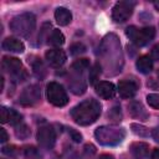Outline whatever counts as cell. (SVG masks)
Segmentation results:
<instances>
[{
	"label": "cell",
	"mask_w": 159,
	"mask_h": 159,
	"mask_svg": "<svg viewBox=\"0 0 159 159\" xmlns=\"http://www.w3.org/2000/svg\"><path fill=\"white\" fill-rule=\"evenodd\" d=\"M101 111L102 107L99 102L91 98L75 106L71 109V117L73 122L80 125H89L98 119Z\"/></svg>",
	"instance_id": "cell-1"
},
{
	"label": "cell",
	"mask_w": 159,
	"mask_h": 159,
	"mask_svg": "<svg viewBox=\"0 0 159 159\" xmlns=\"http://www.w3.org/2000/svg\"><path fill=\"white\" fill-rule=\"evenodd\" d=\"M94 137L99 144L112 147L123 142L125 130L124 128L117 125H102L94 130Z\"/></svg>",
	"instance_id": "cell-2"
},
{
	"label": "cell",
	"mask_w": 159,
	"mask_h": 159,
	"mask_svg": "<svg viewBox=\"0 0 159 159\" xmlns=\"http://www.w3.org/2000/svg\"><path fill=\"white\" fill-rule=\"evenodd\" d=\"M89 66V61L87 58L77 60L71 66V78L68 81V86L75 94H82L86 91V82L83 80V73Z\"/></svg>",
	"instance_id": "cell-3"
},
{
	"label": "cell",
	"mask_w": 159,
	"mask_h": 159,
	"mask_svg": "<svg viewBox=\"0 0 159 159\" xmlns=\"http://www.w3.org/2000/svg\"><path fill=\"white\" fill-rule=\"evenodd\" d=\"M35 27L36 17L30 12L20 14L15 16L10 22V30L20 37H29L34 32Z\"/></svg>",
	"instance_id": "cell-4"
},
{
	"label": "cell",
	"mask_w": 159,
	"mask_h": 159,
	"mask_svg": "<svg viewBox=\"0 0 159 159\" xmlns=\"http://www.w3.org/2000/svg\"><path fill=\"white\" fill-rule=\"evenodd\" d=\"M125 35L137 46H145L154 39L155 30H154V27L137 29L134 26H129V27L125 29Z\"/></svg>",
	"instance_id": "cell-5"
},
{
	"label": "cell",
	"mask_w": 159,
	"mask_h": 159,
	"mask_svg": "<svg viewBox=\"0 0 159 159\" xmlns=\"http://www.w3.org/2000/svg\"><path fill=\"white\" fill-rule=\"evenodd\" d=\"M47 101L55 107H63L68 103V97L63 87L57 82H50L46 87Z\"/></svg>",
	"instance_id": "cell-6"
},
{
	"label": "cell",
	"mask_w": 159,
	"mask_h": 159,
	"mask_svg": "<svg viewBox=\"0 0 159 159\" xmlns=\"http://www.w3.org/2000/svg\"><path fill=\"white\" fill-rule=\"evenodd\" d=\"M1 66H2V70L5 72H7L10 76L15 77L16 80L24 81V78H26V71L22 68V63L19 58L5 56L2 58Z\"/></svg>",
	"instance_id": "cell-7"
},
{
	"label": "cell",
	"mask_w": 159,
	"mask_h": 159,
	"mask_svg": "<svg viewBox=\"0 0 159 159\" xmlns=\"http://www.w3.org/2000/svg\"><path fill=\"white\" fill-rule=\"evenodd\" d=\"M134 2L133 1H118L112 10V19L117 24H122L127 21L134 10Z\"/></svg>",
	"instance_id": "cell-8"
},
{
	"label": "cell",
	"mask_w": 159,
	"mask_h": 159,
	"mask_svg": "<svg viewBox=\"0 0 159 159\" xmlns=\"http://www.w3.org/2000/svg\"><path fill=\"white\" fill-rule=\"evenodd\" d=\"M40 147L45 149H52L56 143V133L51 125H42L39 128L36 134Z\"/></svg>",
	"instance_id": "cell-9"
},
{
	"label": "cell",
	"mask_w": 159,
	"mask_h": 159,
	"mask_svg": "<svg viewBox=\"0 0 159 159\" xmlns=\"http://www.w3.org/2000/svg\"><path fill=\"white\" fill-rule=\"evenodd\" d=\"M40 98H41V91L39 88V86L31 84V86L24 88V91L20 94L19 102H20V104L29 107V106L36 104L40 101Z\"/></svg>",
	"instance_id": "cell-10"
},
{
	"label": "cell",
	"mask_w": 159,
	"mask_h": 159,
	"mask_svg": "<svg viewBox=\"0 0 159 159\" xmlns=\"http://www.w3.org/2000/svg\"><path fill=\"white\" fill-rule=\"evenodd\" d=\"M45 58H46L47 63H48L51 67H53V68L61 67V66L66 62V60H67L66 53H65L62 50H60V48L48 50V51L45 53Z\"/></svg>",
	"instance_id": "cell-11"
},
{
	"label": "cell",
	"mask_w": 159,
	"mask_h": 159,
	"mask_svg": "<svg viewBox=\"0 0 159 159\" xmlns=\"http://www.w3.org/2000/svg\"><path fill=\"white\" fill-rule=\"evenodd\" d=\"M138 91V83L133 80H123L118 83V92L122 98H132Z\"/></svg>",
	"instance_id": "cell-12"
},
{
	"label": "cell",
	"mask_w": 159,
	"mask_h": 159,
	"mask_svg": "<svg viewBox=\"0 0 159 159\" xmlns=\"http://www.w3.org/2000/svg\"><path fill=\"white\" fill-rule=\"evenodd\" d=\"M96 93L103 99H111L116 96V87L112 82L101 81L96 84Z\"/></svg>",
	"instance_id": "cell-13"
},
{
	"label": "cell",
	"mask_w": 159,
	"mask_h": 159,
	"mask_svg": "<svg viewBox=\"0 0 159 159\" xmlns=\"http://www.w3.org/2000/svg\"><path fill=\"white\" fill-rule=\"evenodd\" d=\"M128 111H129V114L135 119H139V120H143V122L149 119V114H148L147 109L144 108V106L140 102H137V101L130 102L128 104Z\"/></svg>",
	"instance_id": "cell-14"
},
{
	"label": "cell",
	"mask_w": 159,
	"mask_h": 159,
	"mask_svg": "<svg viewBox=\"0 0 159 159\" xmlns=\"http://www.w3.org/2000/svg\"><path fill=\"white\" fill-rule=\"evenodd\" d=\"M2 50L5 51H10V52H15V53H21L25 50V45L22 43V41H20L16 37H6L2 41Z\"/></svg>",
	"instance_id": "cell-15"
},
{
	"label": "cell",
	"mask_w": 159,
	"mask_h": 159,
	"mask_svg": "<svg viewBox=\"0 0 159 159\" xmlns=\"http://www.w3.org/2000/svg\"><path fill=\"white\" fill-rule=\"evenodd\" d=\"M130 153L135 159H144L149 153V145L143 142H135L130 145Z\"/></svg>",
	"instance_id": "cell-16"
},
{
	"label": "cell",
	"mask_w": 159,
	"mask_h": 159,
	"mask_svg": "<svg viewBox=\"0 0 159 159\" xmlns=\"http://www.w3.org/2000/svg\"><path fill=\"white\" fill-rule=\"evenodd\" d=\"M55 19H56V22L58 25L66 26L71 22L72 15H71V11L67 10L66 7H57L55 11Z\"/></svg>",
	"instance_id": "cell-17"
},
{
	"label": "cell",
	"mask_w": 159,
	"mask_h": 159,
	"mask_svg": "<svg viewBox=\"0 0 159 159\" xmlns=\"http://www.w3.org/2000/svg\"><path fill=\"white\" fill-rule=\"evenodd\" d=\"M135 66L140 73H149L153 70V60L149 56H140L137 60Z\"/></svg>",
	"instance_id": "cell-18"
},
{
	"label": "cell",
	"mask_w": 159,
	"mask_h": 159,
	"mask_svg": "<svg viewBox=\"0 0 159 159\" xmlns=\"http://www.w3.org/2000/svg\"><path fill=\"white\" fill-rule=\"evenodd\" d=\"M47 43H50L52 46H61V45H63L65 43V36H63V34L60 30L53 29L51 31V34L48 35V37H47Z\"/></svg>",
	"instance_id": "cell-19"
},
{
	"label": "cell",
	"mask_w": 159,
	"mask_h": 159,
	"mask_svg": "<svg viewBox=\"0 0 159 159\" xmlns=\"http://www.w3.org/2000/svg\"><path fill=\"white\" fill-rule=\"evenodd\" d=\"M32 72H34V75H35L37 78H40V80H42V78L46 77L47 71H46V67H45L43 62H42L40 58H36L35 61H32Z\"/></svg>",
	"instance_id": "cell-20"
},
{
	"label": "cell",
	"mask_w": 159,
	"mask_h": 159,
	"mask_svg": "<svg viewBox=\"0 0 159 159\" xmlns=\"http://www.w3.org/2000/svg\"><path fill=\"white\" fill-rule=\"evenodd\" d=\"M30 134H31V130L29 129V127H27L26 124L20 123V124H17V125L15 127V135H16L17 138H20V139H26V138L30 137Z\"/></svg>",
	"instance_id": "cell-21"
},
{
	"label": "cell",
	"mask_w": 159,
	"mask_h": 159,
	"mask_svg": "<svg viewBox=\"0 0 159 159\" xmlns=\"http://www.w3.org/2000/svg\"><path fill=\"white\" fill-rule=\"evenodd\" d=\"M130 128H132V132L134 133V134H137V135H139V137H149V129L147 128V127H144V125H140V124H138V123H133L132 125H130Z\"/></svg>",
	"instance_id": "cell-22"
},
{
	"label": "cell",
	"mask_w": 159,
	"mask_h": 159,
	"mask_svg": "<svg viewBox=\"0 0 159 159\" xmlns=\"http://www.w3.org/2000/svg\"><path fill=\"white\" fill-rule=\"evenodd\" d=\"M99 72H101L99 65H98V63H94L93 67H92V70L89 71V83H91V84H94V83H96V81H97L98 77H99Z\"/></svg>",
	"instance_id": "cell-23"
},
{
	"label": "cell",
	"mask_w": 159,
	"mask_h": 159,
	"mask_svg": "<svg viewBox=\"0 0 159 159\" xmlns=\"http://www.w3.org/2000/svg\"><path fill=\"white\" fill-rule=\"evenodd\" d=\"M147 102L148 104L154 108V109H159V93H150L147 96Z\"/></svg>",
	"instance_id": "cell-24"
},
{
	"label": "cell",
	"mask_w": 159,
	"mask_h": 159,
	"mask_svg": "<svg viewBox=\"0 0 159 159\" xmlns=\"http://www.w3.org/2000/svg\"><path fill=\"white\" fill-rule=\"evenodd\" d=\"M0 120H1V123H10V120H11V109H9L6 107H1L0 108Z\"/></svg>",
	"instance_id": "cell-25"
},
{
	"label": "cell",
	"mask_w": 159,
	"mask_h": 159,
	"mask_svg": "<svg viewBox=\"0 0 159 159\" xmlns=\"http://www.w3.org/2000/svg\"><path fill=\"white\" fill-rule=\"evenodd\" d=\"M108 117L113 120V122H119L122 119V112H120V107H113L109 112H108Z\"/></svg>",
	"instance_id": "cell-26"
},
{
	"label": "cell",
	"mask_w": 159,
	"mask_h": 159,
	"mask_svg": "<svg viewBox=\"0 0 159 159\" xmlns=\"http://www.w3.org/2000/svg\"><path fill=\"white\" fill-rule=\"evenodd\" d=\"M70 51H71V53H72V55H80V53H82V52H84V51H86V46H84L83 43L77 42V43H75V45H72V46H71Z\"/></svg>",
	"instance_id": "cell-27"
},
{
	"label": "cell",
	"mask_w": 159,
	"mask_h": 159,
	"mask_svg": "<svg viewBox=\"0 0 159 159\" xmlns=\"http://www.w3.org/2000/svg\"><path fill=\"white\" fill-rule=\"evenodd\" d=\"M68 133H70V135H71V138L75 140V142H81L82 140V135L77 132V130H75L73 128H70V130H68Z\"/></svg>",
	"instance_id": "cell-28"
},
{
	"label": "cell",
	"mask_w": 159,
	"mask_h": 159,
	"mask_svg": "<svg viewBox=\"0 0 159 159\" xmlns=\"http://www.w3.org/2000/svg\"><path fill=\"white\" fill-rule=\"evenodd\" d=\"M16 148L14 145H7V147H4L2 148V153L4 154H7V155H15L16 154Z\"/></svg>",
	"instance_id": "cell-29"
},
{
	"label": "cell",
	"mask_w": 159,
	"mask_h": 159,
	"mask_svg": "<svg viewBox=\"0 0 159 159\" xmlns=\"http://www.w3.org/2000/svg\"><path fill=\"white\" fill-rule=\"evenodd\" d=\"M62 159H80V158H78V155L76 154L75 150H67V152L63 154Z\"/></svg>",
	"instance_id": "cell-30"
},
{
	"label": "cell",
	"mask_w": 159,
	"mask_h": 159,
	"mask_svg": "<svg viewBox=\"0 0 159 159\" xmlns=\"http://www.w3.org/2000/svg\"><path fill=\"white\" fill-rule=\"evenodd\" d=\"M150 57H152V60H159V43L155 45V46L152 48V51H150Z\"/></svg>",
	"instance_id": "cell-31"
},
{
	"label": "cell",
	"mask_w": 159,
	"mask_h": 159,
	"mask_svg": "<svg viewBox=\"0 0 159 159\" xmlns=\"http://www.w3.org/2000/svg\"><path fill=\"white\" fill-rule=\"evenodd\" d=\"M25 153H26V155H27V157H32L34 154H35V155H39L37 150H36L34 147H27V148L25 149Z\"/></svg>",
	"instance_id": "cell-32"
},
{
	"label": "cell",
	"mask_w": 159,
	"mask_h": 159,
	"mask_svg": "<svg viewBox=\"0 0 159 159\" xmlns=\"http://www.w3.org/2000/svg\"><path fill=\"white\" fill-rule=\"evenodd\" d=\"M7 133H6V130L4 129V128H0V142L1 143H4V142H6L7 140Z\"/></svg>",
	"instance_id": "cell-33"
},
{
	"label": "cell",
	"mask_w": 159,
	"mask_h": 159,
	"mask_svg": "<svg viewBox=\"0 0 159 159\" xmlns=\"http://www.w3.org/2000/svg\"><path fill=\"white\" fill-rule=\"evenodd\" d=\"M152 137H153V139H154L157 143H159V127H155V128L153 129Z\"/></svg>",
	"instance_id": "cell-34"
},
{
	"label": "cell",
	"mask_w": 159,
	"mask_h": 159,
	"mask_svg": "<svg viewBox=\"0 0 159 159\" xmlns=\"http://www.w3.org/2000/svg\"><path fill=\"white\" fill-rule=\"evenodd\" d=\"M152 158H153V159H159V149H154V150H153Z\"/></svg>",
	"instance_id": "cell-35"
},
{
	"label": "cell",
	"mask_w": 159,
	"mask_h": 159,
	"mask_svg": "<svg viewBox=\"0 0 159 159\" xmlns=\"http://www.w3.org/2000/svg\"><path fill=\"white\" fill-rule=\"evenodd\" d=\"M98 159H114L112 155H109V154H103V155H101Z\"/></svg>",
	"instance_id": "cell-36"
},
{
	"label": "cell",
	"mask_w": 159,
	"mask_h": 159,
	"mask_svg": "<svg viewBox=\"0 0 159 159\" xmlns=\"http://www.w3.org/2000/svg\"><path fill=\"white\" fill-rule=\"evenodd\" d=\"M154 6H155V9L159 11V1H155V2H154Z\"/></svg>",
	"instance_id": "cell-37"
},
{
	"label": "cell",
	"mask_w": 159,
	"mask_h": 159,
	"mask_svg": "<svg viewBox=\"0 0 159 159\" xmlns=\"http://www.w3.org/2000/svg\"><path fill=\"white\" fill-rule=\"evenodd\" d=\"M158 77H159V70H158Z\"/></svg>",
	"instance_id": "cell-38"
}]
</instances>
